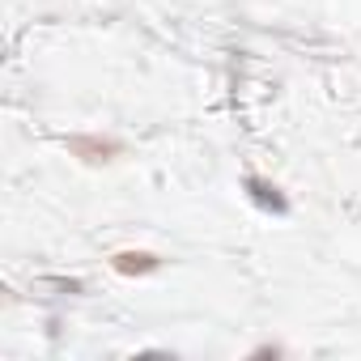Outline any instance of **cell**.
<instances>
[{
  "mask_svg": "<svg viewBox=\"0 0 361 361\" xmlns=\"http://www.w3.org/2000/svg\"><path fill=\"white\" fill-rule=\"evenodd\" d=\"M64 149L85 161V166H106L115 157H123V140L119 136H102V132H77V136H64Z\"/></svg>",
  "mask_w": 361,
  "mask_h": 361,
  "instance_id": "obj_1",
  "label": "cell"
},
{
  "mask_svg": "<svg viewBox=\"0 0 361 361\" xmlns=\"http://www.w3.org/2000/svg\"><path fill=\"white\" fill-rule=\"evenodd\" d=\"M243 192H247V200H251L255 209H264V213H272V217H285V213H289V196L272 183V178H264V174H247V178H243Z\"/></svg>",
  "mask_w": 361,
  "mask_h": 361,
  "instance_id": "obj_2",
  "label": "cell"
},
{
  "mask_svg": "<svg viewBox=\"0 0 361 361\" xmlns=\"http://www.w3.org/2000/svg\"><path fill=\"white\" fill-rule=\"evenodd\" d=\"M166 259L157 255V251H145V247H128V251H115L111 255V272H119V276H153L157 268H161Z\"/></svg>",
  "mask_w": 361,
  "mask_h": 361,
  "instance_id": "obj_3",
  "label": "cell"
},
{
  "mask_svg": "<svg viewBox=\"0 0 361 361\" xmlns=\"http://www.w3.org/2000/svg\"><path fill=\"white\" fill-rule=\"evenodd\" d=\"M285 348L281 344H259V348H251V357H281Z\"/></svg>",
  "mask_w": 361,
  "mask_h": 361,
  "instance_id": "obj_4",
  "label": "cell"
}]
</instances>
